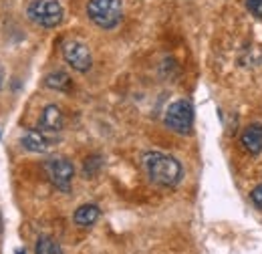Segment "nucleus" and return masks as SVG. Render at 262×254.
Listing matches in <instances>:
<instances>
[{
  "mask_svg": "<svg viewBox=\"0 0 262 254\" xmlns=\"http://www.w3.org/2000/svg\"><path fill=\"white\" fill-rule=\"evenodd\" d=\"M143 167H145L149 180L164 188H171V186L180 184L182 174H184L182 163L162 152H147L143 156Z\"/></svg>",
  "mask_w": 262,
  "mask_h": 254,
  "instance_id": "1",
  "label": "nucleus"
},
{
  "mask_svg": "<svg viewBox=\"0 0 262 254\" xmlns=\"http://www.w3.org/2000/svg\"><path fill=\"white\" fill-rule=\"evenodd\" d=\"M121 0H89L87 14L101 29H115L121 20Z\"/></svg>",
  "mask_w": 262,
  "mask_h": 254,
  "instance_id": "2",
  "label": "nucleus"
},
{
  "mask_svg": "<svg viewBox=\"0 0 262 254\" xmlns=\"http://www.w3.org/2000/svg\"><path fill=\"white\" fill-rule=\"evenodd\" d=\"M29 18L45 27V29H55L63 20V6L59 0H33L27 8Z\"/></svg>",
  "mask_w": 262,
  "mask_h": 254,
  "instance_id": "3",
  "label": "nucleus"
},
{
  "mask_svg": "<svg viewBox=\"0 0 262 254\" xmlns=\"http://www.w3.org/2000/svg\"><path fill=\"white\" fill-rule=\"evenodd\" d=\"M164 123L173 133H180V135L190 133L192 125H194V107H192V103L186 101V99H180V101L171 103L165 111Z\"/></svg>",
  "mask_w": 262,
  "mask_h": 254,
  "instance_id": "4",
  "label": "nucleus"
},
{
  "mask_svg": "<svg viewBox=\"0 0 262 254\" xmlns=\"http://www.w3.org/2000/svg\"><path fill=\"white\" fill-rule=\"evenodd\" d=\"M45 172L49 176V180L53 182V186L61 192L71 190V182L75 178V167L69 159L57 158V159H49L45 163Z\"/></svg>",
  "mask_w": 262,
  "mask_h": 254,
  "instance_id": "5",
  "label": "nucleus"
},
{
  "mask_svg": "<svg viewBox=\"0 0 262 254\" xmlns=\"http://www.w3.org/2000/svg\"><path fill=\"white\" fill-rule=\"evenodd\" d=\"M63 57H65L67 65H71L79 73H87L93 65V57H91L89 47L79 43V40H67L63 45Z\"/></svg>",
  "mask_w": 262,
  "mask_h": 254,
  "instance_id": "6",
  "label": "nucleus"
},
{
  "mask_svg": "<svg viewBox=\"0 0 262 254\" xmlns=\"http://www.w3.org/2000/svg\"><path fill=\"white\" fill-rule=\"evenodd\" d=\"M63 123H65V119H63V113H61V109L57 105H47L42 109L40 119H38L40 131H45V133H59L63 129Z\"/></svg>",
  "mask_w": 262,
  "mask_h": 254,
  "instance_id": "7",
  "label": "nucleus"
},
{
  "mask_svg": "<svg viewBox=\"0 0 262 254\" xmlns=\"http://www.w3.org/2000/svg\"><path fill=\"white\" fill-rule=\"evenodd\" d=\"M23 145H25V150L34 152V154H45L51 150V141L47 139L45 131H40V129H29L23 135Z\"/></svg>",
  "mask_w": 262,
  "mask_h": 254,
  "instance_id": "8",
  "label": "nucleus"
},
{
  "mask_svg": "<svg viewBox=\"0 0 262 254\" xmlns=\"http://www.w3.org/2000/svg\"><path fill=\"white\" fill-rule=\"evenodd\" d=\"M242 145L248 154L256 156L262 152V125L260 123H254V125H248L242 133Z\"/></svg>",
  "mask_w": 262,
  "mask_h": 254,
  "instance_id": "9",
  "label": "nucleus"
},
{
  "mask_svg": "<svg viewBox=\"0 0 262 254\" xmlns=\"http://www.w3.org/2000/svg\"><path fill=\"white\" fill-rule=\"evenodd\" d=\"M99 206L95 204H83V206H79L77 210H75V216H73V220L77 226H81V228H89V226H93V224L99 220Z\"/></svg>",
  "mask_w": 262,
  "mask_h": 254,
  "instance_id": "10",
  "label": "nucleus"
},
{
  "mask_svg": "<svg viewBox=\"0 0 262 254\" xmlns=\"http://www.w3.org/2000/svg\"><path fill=\"white\" fill-rule=\"evenodd\" d=\"M45 85L55 89V91H69L71 89V79L63 71H55V73L45 77Z\"/></svg>",
  "mask_w": 262,
  "mask_h": 254,
  "instance_id": "11",
  "label": "nucleus"
},
{
  "mask_svg": "<svg viewBox=\"0 0 262 254\" xmlns=\"http://www.w3.org/2000/svg\"><path fill=\"white\" fill-rule=\"evenodd\" d=\"M34 254H63L61 250V244L51 238V236H40L36 240V248H34Z\"/></svg>",
  "mask_w": 262,
  "mask_h": 254,
  "instance_id": "12",
  "label": "nucleus"
},
{
  "mask_svg": "<svg viewBox=\"0 0 262 254\" xmlns=\"http://www.w3.org/2000/svg\"><path fill=\"white\" fill-rule=\"evenodd\" d=\"M246 6H248V10H250L254 16L262 18V0H248Z\"/></svg>",
  "mask_w": 262,
  "mask_h": 254,
  "instance_id": "13",
  "label": "nucleus"
},
{
  "mask_svg": "<svg viewBox=\"0 0 262 254\" xmlns=\"http://www.w3.org/2000/svg\"><path fill=\"white\" fill-rule=\"evenodd\" d=\"M250 198H252V202H254V204H256V206L262 210V184H260V186H256V188L252 190Z\"/></svg>",
  "mask_w": 262,
  "mask_h": 254,
  "instance_id": "14",
  "label": "nucleus"
},
{
  "mask_svg": "<svg viewBox=\"0 0 262 254\" xmlns=\"http://www.w3.org/2000/svg\"><path fill=\"white\" fill-rule=\"evenodd\" d=\"M0 83H2V67H0Z\"/></svg>",
  "mask_w": 262,
  "mask_h": 254,
  "instance_id": "15",
  "label": "nucleus"
},
{
  "mask_svg": "<svg viewBox=\"0 0 262 254\" xmlns=\"http://www.w3.org/2000/svg\"><path fill=\"white\" fill-rule=\"evenodd\" d=\"M16 254H25V250H16Z\"/></svg>",
  "mask_w": 262,
  "mask_h": 254,
  "instance_id": "16",
  "label": "nucleus"
}]
</instances>
